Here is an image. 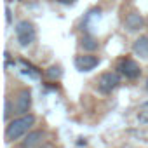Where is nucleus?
Returning a JSON list of instances; mask_svg holds the SVG:
<instances>
[{
    "mask_svg": "<svg viewBox=\"0 0 148 148\" xmlns=\"http://www.w3.org/2000/svg\"><path fill=\"white\" fill-rule=\"evenodd\" d=\"M35 124V115L26 113V115H19L18 119L11 120L5 127V139L7 141H16L19 139L23 134H26L30 131V127Z\"/></svg>",
    "mask_w": 148,
    "mask_h": 148,
    "instance_id": "obj_1",
    "label": "nucleus"
},
{
    "mask_svg": "<svg viewBox=\"0 0 148 148\" xmlns=\"http://www.w3.org/2000/svg\"><path fill=\"white\" fill-rule=\"evenodd\" d=\"M14 32H16V40H18V44L21 47H30L35 42V38H37V30H35L33 23H30L26 19L19 21L16 25Z\"/></svg>",
    "mask_w": 148,
    "mask_h": 148,
    "instance_id": "obj_2",
    "label": "nucleus"
},
{
    "mask_svg": "<svg viewBox=\"0 0 148 148\" xmlns=\"http://www.w3.org/2000/svg\"><path fill=\"white\" fill-rule=\"evenodd\" d=\"M120 84V77L117 71H105L99 75V79L96 80V86H98V91L101 94H112Z\"/></svg>",
    "mask_w": 148,
    "mask_h": 148,
    "instance_id": "obj_3",
    "label": "nucleus"
},
{
    "mask_svg": "<svg viewBox=\"0 0 148 148\" xmlns=\"http://www.w3.org/2000/svg\"><path fill=\"white\" fill-rule=\"evenodd\" d=\"M117 70H119L120 75H124L127 80H136V79H139V75H141L139 64H138L134 59H131V58H122V59L119 61V64H117Z\"/></svg>",
    "mask_w": 148,
    "mask_h": 148,
    "instance_id": "obj_4",
    "label": "nucleus"
},
{
    "mask_svg": "<svg viewBox=\"0 0 148 148\" xmlns=\"http://www.w3.org/2000/svg\"><path fill=\"white\" fill-rule=\"evenodd\" d=\"M30 106H32V92L28 89H21L14 99V113L26 115L30 112Z\"/></svg>",
    "mask_w": 148,
    "mask_h": 148,
    "instance_id": "obj_5",
    "label": "nucleus"
},
{
    "mask_svg": "<svg viewBox=\"0 0 148 148\" xmlns=\"http://www.w3.org/2000/svg\"><path fill=\"white\" fill-rule=\"evenodd\" d=\"M98 64H99V58L92 56V54H82V56L75 58V68L82 73H87V71L94 70Z\"/></svg>",
    "mask_w": 148,
    "mask_h": 148,
    "instance_id": "obj_6",
    "label": "nucleus"
},
{
    "mask_svg": "<svg viewBox=\"0 0 148 148\" xmlns=\"http://www.w3.org/2000/svg\"><path fill=\"white\" fill-rule=\"evenodd\" d=\"M124 26L127 28V32H138L145 26V18L139 12H129L124 19Z\"/></svg>",
    "mask_w": 148,
    "mask_h": 148,
    "instance_id": "obj_7",
    "label": "nucleus"
},
{
    "mask_svg": "<svg viewBox=\"0 0 148 148\" xmlns=\"http://www.w3.org/2000/svg\"><path fill=\"white\" fill-rule=\"evenodd\" d=\"M132 52L141 59H148V35H141L132 42Z\"/></svg>",
    "mask_w": 148,
    "mask_h": 148,
    "instance_id": "obj_8",
    "label": "nucleus"
},
{
    "mask_svg": "<svg viewBox=\"0 0 148 148\" xmlns=\"http://www.w3.org/2000/svg\"><path fill=\"white\" fill-rule=\"evenodd\" d=\"M44 139V132L42 131H32L26 134V138L21 143V148H33L37 145H40V141Z\"/></svg>",
    "mask_w": 148,
    "mask_h": 148,
    "instance_id": "obj_9",
    "label": "nucleus"
},
{
    "mask_svg": "<svg viewBox=\"0 0 148 148\" xmlns=\"http://www.w3.org/2000/svg\"><path fill=\"white\" fill-rule=\"evenodd\" d=\"M80 47H82L84 51H87V52H92V51H96V49L99 47V42H98L92 35H84V37L80 38Z\"/></svg>",
    "mask_w": 148,
    "mask_h": 148,
    "instance_id": "obj_10",
    "label": "nucleus"
},
{
    "mask_svg": "<svg viewBox=\"0 0 148 148\" xmlns=\"http://www.w3.org/2000/svg\"><path fill=\"white\" fill-rule=\"evenodd\" d=\"M61 75H63V70H61L59 64H54V66H51L47 70V77L51 80H58V79H61Z\"/></svg>",
    "mask_w": 148,
    "mask_h": 148,
    "instance_id": "obj_11",
    "label": "nucleus"
},
{
    "mask_svg": "<svg viewBox=\"0 0 148 148\" xmlns=\"http://www.w3.org/2000/svg\"><path fill=\"white\" fill-rule=\"evenodd\" d=\"M12 112H14V106L11 105V99L7 98V99H5V113H4V117H5V119H9Z\"/></svg>",
    "mask_w": 148,
    "mask_h": 148,
    "instance_id": "obj_12",
    "label": "nucleus"
},
{
    "mask_svg": "<svg viewBox=\"0 0 148 148\" xmlns=\"http://www.w3.org/2000/svg\"><path fill=\"white\" fill-rule=\"evenodd\" d=\"M58 4H63V5H71V4H75V0H56Z\"/></svg>",
    "mask_w": 148,
    "mask_h": 148,
    "instance_id": "obj_13",
    "label": "nucleus"
},
{
    "mask_svg": "<svg viewBox=\"0 0 148 148\" xmlns=\"http://www.w3.org/2000/svg\"><path fill=\"white\" fill-rule=\"evenodd\" d=\"M42 148H52V145H44Z\"/></svg>",
    "mask_w": 148,
    "mask_h": 148,
    "instance_id": "obj_14",
    "label": "nucleus"
},
{
    "mask_svg": "<svg viewBox=\"0 0 148 148\" xmlns=\"http://www.w3.org/2000/svg\"><path fill=\"white\" fill-rule=\"evenodd\" d=\"M146 89H148V80H146Z\"/></svg>",
    "mask_w": 148,
    "mask_h": 148,
    "instance_id": "obj_15",
    "label": "nucleus"
}]
</instances>
